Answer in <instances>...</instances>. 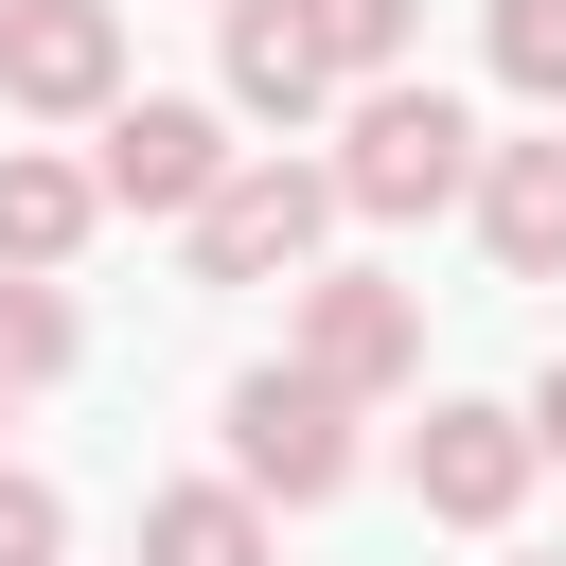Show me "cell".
I'll use <instances>...</instances> for the list:
<instances>
[{
  "label": "cell",
  "mask_w": 566,
  "mask_h": 566,
  "mask_svg": "<svg viewBox=\"0 0 566 566\" xmlns=\"http://www.w3.org/2000/svg\"><path fill=\"white\" fill-rule=\"evenodd\" d=\"M336 230V159H230V195L195 212V283H318Z\"/></svg>",
  "instance_id": "obj_4"
},
{
  "label": "cell",
  "mask_w": 566,
  "mask_h": 566,
  "mask_svg": "<svg viewBox=\"0 0 566 566\" xmlns=\"http://www.w3.org/2000/svg\"><path fill=\"white\" fill-rule=\"evenodd\" d=\"M548 460H531V407H478V389H442L424 424H407V495L442 513V531H513V495H531Z\"/></svg>",
  "instance_id": "obj_6"
},
{
  "label": "cell",
  "mask_w": 566,
  "mask_h": 566,
  "mask_svg": "<svg viewBox=\"0 0 566 566\" xmlns=\"http://www.w3.org/2000/svg\"><path fill=\"white\" fill-rule=\"evenodd\" d=\"M283 18L318 35V71H336V88H389V71H407V35H424V0H283Z\"/></svg>",
  "instance_id": "obj_12"
},
{
  "label": "cell",
  "mask_w": 566,
  "mask_h": 566,
  "mask_svg": "<svg viewBox=\"0 0 566 566\" xmlns=\"http://www.w3.org/2000/svg\"><path fill=\"white\" fill-rule=\"evenodd\" d=\"M212 18H230V0H212Z\"/></svg>",
  "instance_id": "obj_18"
},
{
  "label": "cell",
  "mask_w": 566,
  "mask_h": 566,
  "mask_svg": "<svg viewBox=\"0 0 566 566\" xmlns=\"http://www.w3.org/2000/svg\"><path fill=\"white\" fill-rule=\"evenodd\" d=\"M0 407H18V389H0Z\"/></svg>",
  "instance_id": "obj_17"
},
{
  "label": "cell",
  "mask_w": 566,
  "mask_h": 566,
  "mask_svg": "<svg viewBox=\"0 0 566 566\" xmlns=\"http://www.w3.org/2000/svg\"><path fill=\"white\" fill-rule=\"evenodd\" d=\"M283 301H301L283 371H318L336 407H389V389L424 371V301H407L389 265H318V283H283Z\"/></svg>",
  "instance_id": "obj_2"
},
{
  "label": "cell",
  "mask_w": 566,
  "mask_h": 566,
  "mask_svg": "<svg viewBox=\"0 0 566 566\" xmlns=\"http://www.w3.org/2000/svg\"><path fill=\"white\" fill-rule=\"evenodd\" d=\"M230 478L265 495V513H318V495H354V407L318 389V371H230Z\"/></svg>",
  "instance_id": "obj_3"
},
{
  "label": "cell",
  "mask_w": 566,
  "mask_h": 566,
  "mask_svg": "<svg viewBox=\"0 0 566 566\" xmlns=\"http://www.w3.org/2000/svg\"><path fill=\"white\" fill-rule=\"evenodd\" d=\"M230 106H248V124H318V106H336V71H318V35H301L283 0H230Z\"/></svg>",
  "instance_id": "obj_10"
},
{
  "label": "cell",
  "mask_w": 566,
  "mask_h": 566,
  "mask_svg": "<svg viewBox=\"0 0 566 566\" xmlns=\"http://www.w3.org/2000/svg\"><path fill=\"white\" fill-rule=\"evenodd\" d=\"M495 88L566 106V0H495Z\"/></svg>",
  "instance_id": "obj_14"
},
{
  "label": "cell",
  "mask_w": 566,
  "mask_h": 566,
  "mask_svg": "<svg viewBox=\"0 0 566 566\" xmlns=\"http://www.w3.org/2000/svg\"><path fill=\"white\" fill-rule=\"evenodd\" d=\"M142 566H265V495H248V478H177V495H142Z\"/></svg>",
  "instance_id": "obj_11"
},
{
  "label": "cell",
  "mask_w": 566,
  "mask_h": 566,
  "mask_svg": "<svg viewBox=\"0 0 566 566\" xmlns=\"http://www.w3.org/2000/svg\"><path fill=\"white\" fill-rule=\"evenodd\" d=\"M71 354H88V318H71V283H18V265H0V389H53Z\"/></svg>",
  "instance_id": "obj_13"
},
{
  "label": "cell",
  "mask_w": 566,
  "mask_h": 566,
  "mask_svg": "<svg viewBox=\"0 0 566 566\" xmlns=\"http://www.w3.org/2000/svg\"><path fill=\"white\" fill-rule=\"evenodd\" d=\"M478 248L513 283H566V142H495L478 159Z\"/></svg>",
  "instance_id": "obj_9"
},
{
  "label": "cell",
  "mask_w": 566,
  "mask_h": 566,
  "mask_svg": "<svg viewBox=\"0 0 566 566\" xmlns=\"http://www.w3.org/2000/svg\"><path fill=\"white\" fill-rule=\"evenodd\" d=\"M0 566H71V495L0 460Z\"/></svg>",
  "instance_id": "obj_15"
},
{
  "label": "cell",
  "mask_w": 566,
  "mask_h": 566,
  "mask_svg": "<svg viewBox=\"0 0 566 566\" xmlns=\"http://www.w3.org/2000/svg\"><path fill=\"white\" fill-rule=\"evenodd\" d=\"M0 106L18 124H106L124 106V0H0Z\"/></svg>",
  "instance_id": "obj_5"
},
{
  "label": "cell",
  "mask_w": 566,
  "mask_h": 566,
  "mask_svg": "<svg viewBox=\"0 0 566 566\" xmlns=\"http://www.w3.org/2000/svg\"><path fill=\"white\" fill-rule=\"evenodd\" d=\"M531 460H566V354L531 371Z\"/></svg>",
  "instance_id": "obj_16"
},
{
  "label": "cell",
  "mask_w": 566,
  "mask_h": 566,
  "mask_svg": "<svg viewBox=\"0 0 566 566\" xmlns=\"http://www.w3.org/2000/svg\"><path fill=\"white\" fill-rule=\"evenodd\" d=\"M88 230H106L88 159H53V142H0V265H18V283H53Z\"/></svg>",
  "instance_id": "obj_8"
},
{
  "label": "cell",
  "mask_w": 566,
  "mask_h": 566,
  "mask_svg": "<svg viewBox=\"0 0 566 566\" xmlns=\"http://www.w3.org/2000/svg\"><path fill=\"white\" fill-rule=\"evenodd\" d=\"M478 124L424 88V71H389V88H354V124H336V212H371V230H424V212H478Z\"/></svg>",
  "instance_id": "obj_1"
},
{
  "label": "cell",
  "mask_w": 566,
  "mask_h": 566,
  "mask_svg": "<svg viewBox=\"0 0 566 566\" xmlns=\"http://www.w3.org/2000/svg\"><path fill=\"white\" fill-rule=\"evenodd\" d=\"M88 195H106V212H177V230H195V212L230 195V124H212V106H177V88H142V106H106Z\"/></svg>",
  "instance_id": "obj_7"
}]
</instances>
